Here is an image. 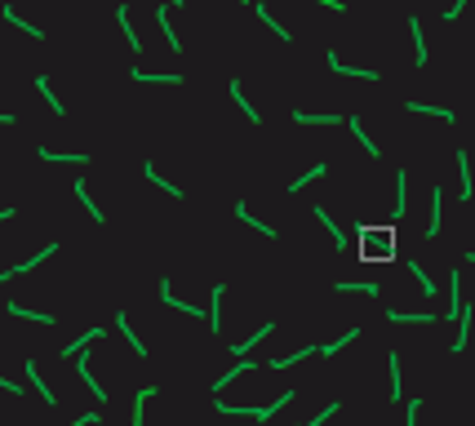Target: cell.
<instances>
[{"label": "cell", "instance_id": "6da1fadb", "mask_svg": "<svg viewBox=\"0 0 475 426\" xmlns=\"http://www.w3.org/2000/svg\"><path fill=\"white\" fill-rule=\"evenodd\" d=\"M395 253H400L395 222H386V227L360 222V262H369V266H386V262H395Z\"/></svg>", "mask_w": 475, "mask_h": 426}, {"label": "cell", "instance_id": "7a4b0ae2", "mask_svg": "<svg viewBox=\"0 0 475 426\" xmlns=\"http://www.w3.org/2000/svg\"><path fill=\"white\" fill-rule=\"evenodd\" d=\"M294 400H298V391H280V395L271 400V404H258V409H245V404H227V400H223V395H218V400H213V409H218V413H223V418H258V422H271V418H276V413H280V409H285V404H294Z\"/></svg>", "mask_w": 475, "mask_h": 426}, {"label": "cell", "instance_id": "3957f363", "mask_svg": "<svg viewBox=\"0 0 475 426\" xmlns=\"http://www.w3.org/2000/svg\"><path fill=\"white\" fill-rule=\"evenodd\" d=\"M223 294H227V284H209V307H204L209 333H223Z\"/></svg>", "mask_w": 475, "mask_h": 426}, {"label": "cell", "instance_id": "277c9868", "mask_svg": "<svg viewBox=\"0 0 475 426\" xmlns=\"http://www.w3.org/2000/svg\"><path fill=\"white\" fill-rule=\"evenodd\" d=\"M386 320L391 324H440L435 311H400V307H386Z\"/></svg>", "mask_w": 475, "mask_h": 426}, {"label": "cell", "instance_id": "5b68a950", "mask_svg": "<svg viewBox=\"0 0 475 426\" xmlns=\"http://www.w3.org/2000/svg\"><path fill=\"white\" fill-rule=\"evenodd\" d=\"M116 328L125 333V342L133 347V356H138V360H147V356H151V351H147V342H142V337L133 333V324H129V315H125V311H116Z\"/></svg>", "mask_w": 475, "mask_h": 426}, {"label": "cell", "instance_id": "8992f818", "mask_svg": "<svg viewBox=\"0 0 475 426\" xmlns=\"http://www.w3.org/2000/svg\"><path fill=\"white\" fill-rule=\"evenodd\" d=\"M440 209H444V191H440V182H435V187H431V222H426V240H435V236H440V227H444Z\"/></svg>", "mask_w": 475, "mask_h": 426}, {"label": "cell", "instance_id": "52a82bcc", "mask_svg": "<svg viewBox=\"0 0 475 426\" xmlns=\"http://www.w3.org/2000/svg\"><path fill=\"white\" fill-rule=\"evenodd\" d=\"M311 213H315V218H320V222L329 227V236H333V249H351V240H347V231H342V227H338V222H333V213H329V209H324V204H315V209H311Z\"/></svg>", "mask_w": 475, "mask_h": 426}, {"label": "cell", "instance_id": "ba28073f", "mask_svg": "<svg viewBox=\"0 0 475 426\" xmlns=\"http://www.w3.org/2000/svg\"><path fill=\"white\" fill-rule=\"evenodd\" d=\"M271 333H276V320H266V324H258V333H253V337H245V342H231V356H240V360H245L249 351L258 347L262 337H271Z\"/></svg>", "mask_w": 475, "mask_h": 426}, {"label": "cell", "instance_id": "9c48e42d", "mask_svg": "<svg viewBox=\"0 0 475 426\" xmlns=\"http://www.w3.org/2000/svg\"><path fill=\"white\" fill-rule=\"evenodd\" d=\"M22 373H27V382L36 386V391H40V400H45V404H58V395L50 391V386H45V377H40V364H36V360H27V364H22Z\"/></svg>", "mask_w": 475, "mask_h": 426}, {"label": "cell", "instance_id": "30bf717a", "mask_svg": "<svg viewBox=\"0 0 475 426\" xmlns=\"http://www.w3.org/2000/svg\"><path fill=\"white\" fill-rule=\"evenodd\" d=\"M236 218H240V222H245V227H253V231H258V236H266V240H276V227H266V222H258V213H249V204H245V200H236Z\"/></svg>", "mask_w": 475, "mask_h": 426}, {"label": "cell", "instance_id": "8fae6325", "mask_svg": "<svg viewBox=\"0 0 475 426\" xmlns=\"http://www.w3.org/2000/svg\"><path fill=\"white\" fill-rule=\"evenodd\" d=\"M462 315V271L453 266L448 271V320H458Z\"/></svg>", "mask_w": 475, "mask_h": 426}, {"label": "cell", "instance_id": "7c38bea8", "mask_svg": "<svg viewBox=\"0 0 475 426\" xmlns=\"http://www.w3.org/2000/svg\"><path fill=\"white\" fill-rule=\"evenodd\" d=\"M76 373H80V382L93 391V400H107V395H112V391H103V382L93 377V369H89V360H84V356H76Z\"/></svg>", "mask_w": 475, "mask_h": 426}, {"label": "cell", "instance_id": "4fadbf2b", "mask_svg": "<svg viewBox=\"0 0 475 426\" xmlns=\"http://www.w3.org/2000/svg\"><path fill=\"white\" fill-rule=\"evenodd\" d=\"M9 315H18V320H31V324H45V328H50V324H58L54 320V315L50 311H27V307H22V302H9V307H5Z\"/></svg>", "mask_w": 475, "mask_h": 426}, {"label": "cell", "instance_id": "5bb4252c", "mask_svg": "<svg viewBox=\"0 0 475 426\" xmlns=\"http://www.w3.org/2000/svg\"><path fill=\"white\" fill-rule=\"evenodd\" d=\"M471 315H475V311L462 302V315H458L462 328H458V337H453V356H462V351H467V342H471Z\"/></svg>", "mask_w": 475, "mask_h": 426}, {"label": "cell", "instance_id": "9a60e30c", "mask_svg": "<svg viewBox=\"0 0 475 426\" xmlns=\"http://www.w3.org/2000/svg\"><path fill=\"white\" fill-rule=\"evenodd\" d=\"M160 395V386H142L138 400H133V426H147V400Z\"/></svg>", "mask_w": 475, "mask_h": 426}, {"label": "cell", "instance_id": "2e32d148", "mask_svg": "<svg viewBox=\"0 0 475 426\" xmlns=\"http://www.w3.org/2000/svg\"><path fill=\"white\" fill-rule=\"evenodd\" d=\"M356 337H360V324H356V328H347V333H342V337H333V342L315 347V356H324V360H329V356H338V351H342V347H351V342H356Z\"/></svg>", "mask_w": 475, "mask_h": 426}, {"label": "cell", "instance_id": "e0dca14e", "mask_svg": "<svg viewBox=\"0 0 475 426\" xmlns=\"http://www.w3.org/2000/svg\"><path fill=\"white\" fill-rule=\"evenodd\" d=\"M405 209H409V174L395 169V222L405 218Z\"/></svg>", "mask_w": 475, "mask_h": 426}, {"label": "cell", "instance_id": "ac0fdd59", "mask_svg": "<svg viewBox=\"0 0 475 426\" xmlns=\"http://www.w3.org/2000/svg\"><path fill=\"white\" fill-rule=\"evenodd\" d=\"M245 373H253V360H236V369H227V373L209 386V391H227V386L236 382V377H245Z\"/></svg>", "mask_w": 475, "mask_h": 426}, {"label": "cell", "instance_id": "d6986e66", "mask_svg": "<svg viewBox=\"0 0 475 426\" xmlns=\"http://www.w3.org/2000/svg\"><path fill=\"white\" fill-rule=\"evenodd\" d=\"M347 129H351V133H356V142H360V147H364V151H369V155H382V151H377V142H369V133H364V120H360L356 112H351V116H347Z\"/></svg>", "mask_w": 475, "mask_h": 426}, {"label": "cell", "instance_id": "ffe728a7", "mask_svg": "<svg viewBox=\"0 0 475 426\" xmlns=\"http://www.w3.org/2000/svg\"><path fill=\"white\" fill-rule=\"evenodd\" d=\"M93 342H103V328H89V333H80L76 342H67V347H63V356H71V360H76L80 351H84V347H93Z\"/></svg>", "mask_w": 475, "mask_h": 426}, {"label": "cell", "instance_id": "44dd1931", "mask_svg": "<svg viewBox=\"0 0 475 426\" xmlns=\"http://www.w3.org/2000/svg\"><path fill=\"white\" fill-rule=\"evenodd\" d=\"M405 107H409V112H418V116H440L444 125H453V120H458L453 107H426V102H405Z\"/></svg>", "mask_w": 475, "mask_h": 426}, {"label": "cell", "instance_id": "7402d4cb", "mask_svg": "<svg viewBox=\"0 0 475 426\" xmlns=\"http://www.w3.org/2000/svg\"><path fill=\"white\" fill-rule=\"evenodd\" d=\"M315 356V347H302V351H294V356H276L271 360V369L280 373V369H294V364H302V360H311Z\"/></svg>", "mask_w": 475, "mask_h": 426}, {"label": "cell", "instance_id": "603a6c76", "mask_svg": "<svg viewBox=\"0 0 475 426\" xmlns=\"http://www.w3.org/2000/svg\"><path fill=\"white\" fill-rule=\"evenodd\" d=\"M338 294H364V298H382V284H369V280H364V284H351V280H342V284H333Z\"/></svg>", "mask_w": 475, "mask_h": 426}, {"label": "cell", "instance_id": "cb8c5ba5", "mask_svg": "<svg viewBox=\"0 0 475 426\" xmlns=\"http://www.w3.org/2000/svg\"><path fill=\"white\" fill-rule=\"evenodd\" d=\"M386 369H391V404H400V351H386Z\"/></svg>", "mask_w": 475, "mask_h": 426}, {"label": "cell", "instance_id": "d4e9b609", "mask_svg": "<svg viewBox=\"0 0 475 426\" xmlns=\"http://www.w3.org/2000/svg\"><path fill=\"white\" fill-rule=\"evenodd\" d=\"M129 76L133 80H165V84H178L182 80L178 71H142V67H129Z\"/></svg>", "mask_w": 475, "mask_h": 426}, {"label": "cell", "instance_id": "484cf974", "mask_svg": "<svg viewBox=\"0 0 475 426\" xmlns=\"http://www.w3.org/2000/svg\"><path fill=\"white\" fill-rule=\"evenodd\" d=\"M76 196H80V204H84V213H89L93 222H107V213L98 209V204H93V196H89V191H84V182H80V178H76Z\"/></svg>", "mask_w": 475, "mask_h": 426}, {"label": "cell", "instance_id": "4316f807", "mask_svg": "<svg viewBox=\"0 0 475 426\" xmlns=\"http://www.w3.org/2000/svg\"><path fill=\"white\" fill-rule=\"evenodd\" d=\"M54 253H58V245H45L40 253H36V258H27V262H18V266H14V275H27V271H36V266H40L45 258H54Z\"/></svg>", "mask_w": 475, "mask_h": 426}, {"label": "cell", "instance_id": "83f0119b", "mask_svg": "<svg viewBox=\"0 0 475 426\" xmlns=\"http://www.w3.org/2000/svg\"><path fill=\"white\" fill-rule=\"evenodd\" d=\"M116 18H120V31H125V40H129V50H138V45H142V36H138V31H133V22H129V9H125V5H120V9H116Z\"/></svg>", "mask_w": 475, "mask_h": 426}, {"label": "cell", "instance_id": "f1b7e54d", "mask_svg": "<svg viewBox=\"0 0 475 426\" xmlns=\"http://www.w3.org/2000/svg\"><path fill=\"white\" fill-rule=\"evenodd\" d=\"M458 169H462V200H471V191H475L471 187V155L462 151V147H458Z\"/></svg>", "mask_w": 475, "mask_h": 426}, {"label": "cell", "instance_id": "f546056e", "mask_svg": "<svg viewBox=\"0 0 475 426\" xmlns=\"http://www.w3.org/2000/svg\"><path fill=\"white\" fill-rule=\"evenodd\" d=\"M329 67H333V71H342V76H360V80H377V71H364V67H342V63H338V54H333V50H329Z\"/></svg>", "mask_w": 475, "mask_h": 426}, {"label": "cell", "instance_id": "4dcf8cb0", "mask_svg": "<svg viewBox=\"0 0 475 426\" xmlns=\"http://www.w3.org/2000/svg\"><path fill=\"white\" fill-rule=\"evenodd\" d=\"M40 160H63V165H84V160H89V155H84V151H45V147H40Z\"/></svg>", "mask_w": 475, "mask_h": 426}, {"label": "cell", "instance_id": "1f68e13d", "mask_svg": "<svg viewBox=\"0 0 475 426\" xmlns=\"http://www.w3.org/2000/svg\"><path fill=\"white\" fill-rule=\"evenodd\" d=\"M294 120H298V125H329V129H333V125H338L342 116H333V112H324V116H311V112H294Z\"/></svg>", "mask_w": 475, "mask_h": 426}, {"label": "cell", "instance_id": "d6a6232c", "mask_svg": "<svg viewBox=\"0 0 475 426\" xmlns=\"http://www.w3.org/2000/svg\"><path fill=\"white\" fill-rule=\"evenodd\" d=\"M409 275H413V280H418V289H422V294H426V298H435V280H431V275H426V271H422V262H409Z\"/></svg>", "mask_w": 475, "mask_h": 426}, {"label": "cell", "instance_id": "836d02e7", "mask_svg": "<svg viewBox=\"0 0 475 426\" xmlns=\"http://www.w3.org/2000/svg\"><path fill=\"white\" fill-rule=\"evenodd\" d=\"M227 89H231V98H236V107H245V116L253 120V125H258V107H249V98H245V89H240V80H231Z\"/></svg>", "mask_w": 475, "mask_h": 426}, {"label": "cell", "instance_id": "e575fe53", "mask_svg": "<svg viewBox=\"0 0 475 426\" xmlns=\"http://www.w3.org/2000/svg\"><path fill=\"white\" fill-rule=\"evenodd\" d=\"M409 31H413V45H418V67H426V36H422V18H409Z\"/></svg>", "mask_w": 475, "mask_h": 426}, {"label": "cell", "instance_id": "d590c367", "mask_svg": "<svg viewBox=\"0 0 475 426\" xmlns=\"http://www.w3.org/2000/svg\"><path fill=\"white\" fill-rule=\"evenodd\" d=\"M36 89H40V93H45V102H50V112H54V116H63V112H67V107H63V102H58V93L50 89V80H45V76H36Z\"/></svg>", "mask_w": 475, "mask_h": 426}, {"label": "cell", "instance_id": "8d00e7d4", "mask_svg": "<svg viewBox=\"0 0 475 426\" xmlns=\"http://www.w3.org/2000/svg\"><path fill=\"white\" fill-rule=\"evenodd\" d=\"M258 18H262V22H266V27H271L276 36H280V40H294V31H289L285 22H276V18H271V9H266V5H258Z\"/></svg>", "mask_w": 475, "mask_h": 426}, {"label": "cell", "instance_id": "74e56055", "mask_svg": "<svg viewBox=\"0 0 475 426\" xmlns=\"http://www.w3.org/2000/svg\"><path fill=\"white\" fill-rule=\"evenodd\" d=\"M324 169H329V165H311V169H307V174H302V178H294V182H289V196H294V191H302V187H307V182L324 178Z\"/></svg>", "mask_w": 475, "mask_h": 426}, {"label": "cell", "instance_id": "f35d334b", "mask_svg": "<svg viewBox=\"0 0 475 426\" xmlns=\"http://www.w3.org/2000/svg\"><path fill=\"white\" fill-rule=\"evenodd\" d=\"M142 178H151V182H156V187H160V191H169V196H182V191L174 187V182H169V178H160V174H156L151 165H142Z\"/></svg>", "mask_w": 475, "mask_h": 426}, {"label": "cell", "instance_id": "ab89813d", "mask_svg": "<svg viewBox=\"0 0 475 426\" xmlns=\"http://www.w3.org/2000/svg\"><path fill=\"white\" fill-rule=\"evenodd\" d=\"M5 18L14 22V27H22L27 36H36V40H45V31H40V27H31V22H22V18H18V9H9V5H5Z\"/></svg>", "mask_w": 475, "mask_h": 426}, {"label": "cell", "instance_id": "60d3db41", "mask_svg": "<svg viewBox=\"0 0 475 426\" xmlns=\"http://www.w3.org/2000/svg\"><path fill=\"white\" fill-rule=\"evenodd\" d=\"M156 22H160V31L169 36V50H182V40L174 36V27H169V14H165V9H156Z\"/></svg>", "mask_w": 475, "mask_h": 426}, {"label": "cell", "instance_id": "b9f144b4", "mask_svg": "<svg viewBox=\"0 0 475 426\" xmlns=\"http://www.w3.org/2000/svg\"><path fill=\"white\" fill-rule=\"evenodd\" d=\"M338 409H342V404H338V400H329V404H324L320 413H315V418H311V422H302V426H324V422H329V418H333V413H338Z\"/></svg>", "mask_w": 475, "mask_h": 426}, {"label": "cell", "instance_id": "7bdbcfd3", "mask_svg": "<svg viewBox=\"0 0 475 426\" xmlns=\"http://www.w3.org/2000/svg\"><path fill=\"white\" fill-rule=\"evenodd\" d=\"M418 413H422V400H409V404H405V418H409V426H418Z\"/></svg>", "mask_w": 475, "mask_h": 426}, {"label": "cell", "instance_id": "ee69618b", "mask_svg": "<svg viewBox=\"0 0 475 426\" xmlns=\"http://www.w3.org/2000/svg\"><path fill=\"white\" fill-rule=\"evenodd\" d=\"M98 422H103V413H80V418L71 422V426H98Z\"/></svg>", "mask_w": 475, "mask_h": 426}, {"label": "cell", "instance_id": "f6af8a7d", "mask_svg": "<svg viewBox=\"0 0 475 426\" xmlns=\"http://www.w3.org/2000/svg\"><path fill=\"white\" fill-rule=\"evenodd\" d=\"M462 9H467V0H453V5H448V9H444V22H453V18L462 14Z\"/></svg>", "mask_w": 475, "mask_h": 426}, {"label": "cell", "instance_id": "bcb514c9", "mask_svg": "<svg viewBox=\"0 0 475 426\" xmlns=\"http://www.w3.org/2000/svg\"><path fill=\"white\" fill-rule=\"evenodd\" d=\"M0 391H9V395H22V386H18V382H9V377H0Z\"/></svg>", "mask_w": 475, "mask_h": 426}, {"label": "cell", "instance_id": "7dc6e473", "mask_svg": "<svg viewBox=\"0 0 475 426\" xmlns=\"http://www.w3.org/2000/svg\"><path fill=\"white\" fill-rule=\"evenodd\" d=\"M315 5H329V9H333V14H342V9H347L342 0H315Z\"/></svg>", "mask_w": 475, "mask_h": 426}, {"label": "cell", "instance_id": "c3c4849f", "mask_svg": "<svg viewBox=\"0 0 475 426\" xmlns=\"http://www.w3.org/2000/svg\"><path fill=\"white\" fill-rule=\"evenodd\" d=\"M0 125H14V116H9V112H0Z\"/></svg>", "mask_w": 475, "mask_h": 426}, {"label": "cell", "instance_id": "681fc988", "mask_svg": "<svg viewBox=\"0 0 475 426\" xmlns=\"http://www.w3.org/2000/svg\"><path fill=\"white\" fill-rule=\"evenodd\" d=\"M169 5H187V0H169Z\"/></svg>", "mask_w": 475, "mask_h": 426}, {"label": "cell", "instance_id": "f907efd6", "mask_svg": "<svg viewBox=\"0 0 475 426\" xmlns=\"http://www.w3.org/2000/svg\"><path fill=\"white\" fill-rule=\"evenodd\" d=\"M467 262H475V253H467Z\"/></svg>", "mask_w": 475, "mask_h": 426}, {"label": "cell", "instance_id": "816d5d0a", "mask_svg": "<svg viewBox=\"0 0 475 426\" xmlns=\"http://www.w3.org/2000/svg\"><path fill=\"white\" fill-rule=\"evenodd\" d=\"M245 5H253V0H245Z\"/></svg>", "mask_w": 475, "mask_h": 426}]
</instances>
